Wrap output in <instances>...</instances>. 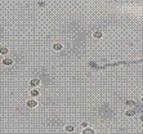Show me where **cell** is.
Listing matches in <instances>:
<instances>
[{
	"mask_svg": "<svg viewBox=\"0 0 143 134\" xmlns=\"http://www.w3.org/2000/svg\"><path fill=\"white\" fill-rule=\"evenodd\" d=\"M30 85H31L32 88L39 87V85H40V80L39 79H31V80H30Z\"/></svg>",
	"mask_w": 143,
	"mask_h": 134,
	"instance_id": "2",
	"label": "cell"
},
{
	"mask_svg": "<svg viewBox=\"0 0 143 134\" xmlns=\"http://www.w3.org/2000/svg\"><path fill=\"white\" fill-rule=\"evenodd\" d=\"M126 105H128V106H133V105H134V102H133V100H128Z\"/></svg>",
	"mask_w": 143,
	"mask_h": 134,
	"instance_id": "12",
	"label": "cell"
},
{
	"mask_svg": "<svg viewBox=\"0 0 143 134\" xmlns=\"http://www.w3.org/2000/svg\"><path fill=\"white\" fill-rule=\"evenodd\" d=\"M26 103H27V107H30V108H35V107H37V105H39V102L35 99H28Z\"/></svg>",
	"mask_w": 143,
	"mask_h": 134,
	"instance_id": "1",
	"label": "cell"
},
{
	"mask_svg": "<svg viewBox=\"0 0 143 134\" xmlns=\"http://www.w3.org/2000/svg\"><path fill=\"white\" fill-rule=\"evenodd\" d=\"M53 50H55V52L62 50V44L61 43H55L54 45H53Z\"/></svg>",
	"mask_w": 143,
	"mask_h": 134,
	"instance_id": "8",
	"label": "cell"
},
{
	"mask_svg": "<svg viewBox=\"0 0 143 134\" xmlns=\"http://www.w3.org/2000/svg\"><path fill=\"white\" fill-rule=\"evenodd\" d=\"M125 115H126L128 117H133L134 115H135V111L134 110H126L125 111Z\"/></svg>",
	"mask_w": 143,
	"mask_h": 134,
	"instance_id": "9",
	"label": "cell"
},
{
	"mask_svg": "<svg viewBox=\"0 0 143 134\" xmlns=\"http://www.w3.org/2000/svg\"><path fill=\"white\" fill-rule=\"evenodd\" d=\"M81 126H82V128H88V122H86V121H84V122H82V124H81Z\"/></svg>",
	"mask_w": 143,
	"mask_h": 134,
	"instance_id": "11",
	"label": "cell"
},
{
	"mask_svg": "<svg viewBox=\"0 0 143 134\" xmlns=\"http://www.w3.org/2000/svg\"><path fill=\"white\" fill-rule=\"evenodd\" d=\"M65 132H66V133H74V132H75V126L71 125V124H67V125L65 126Z\"/></svg>",
	"mask_w": 143,
	"mask_h": 134,
	"instance_id": "3",
	"label": "cell"
},
{
	"mask_svg": "<svg viewBox=\"0 0 143 134\" xmlns=\"http://www.w3.org/2000/svg\"><path fill=\"white\" fill-rule=\"evenodd\" d=\"M93 38L94 39H102L103 38V32L102 31H95L93 34Z\"/></svg>",
	"mask_w": 143,
	"mask_h": 134,
	"instance_id": "4",
	"label": "cell"
},
{
	"mask_svg": "<svg viewBox=\"0 0 143 134\" xmlns=\"http://www.w3.org/2000/svg\"><path fill=\"white\" fill-rule=\"evenodd\" d=\"M9 53V49L7 47H0V54L1 55H7Z\"/></svg>",
	"mask_w": 143,
	"mask_h": 134,
	"instance_id": "5",
	"label": "cell"
},
{
	"mask_svg": "<svg viewBox=\"0 0 143 134\" xmlns=\"http://www.w3.org/2000/svg\"><path fill=\"white\" fill-rule=\"evenodd\" d=\"M82 134H95V130L92 128H85L82 130Z\"/></svg>",
	"mask_w": 143,
	"mask_h": 134,
	"instance_id": "6",
	"label": "cell"
},
{
	"mask_svg": "<svg viewBox=\"0 0 143 134\" xmlns=\"http://www.w3.org/2000/svg\"><path fill=\"white\" fill-rule=\"evenodd\" d=\"M3 65H4V66H12L13 61L10 58H4V59H3Z\"/></svg>",
	"mask_w": 143,
	"mask_h": 134,
	"instance_id": "7",
	"label": "cell"
},
{
	"mask_svg": "<svg viewBox=\"0 0 143 134\" xmlns=\"http://www.w3.org/2000/svg\"><path fill=\"white\" fill-rule=\"evenodd\" d=\"M39 94H40V93H39V90H36V89H32V90L30 92V95H31V97H37Z\"/></svg>",
	"mask_w": 143,
	"mask_h": 134,
	"instance_id": "10",
	"label": "cell"
}]
</instances>
